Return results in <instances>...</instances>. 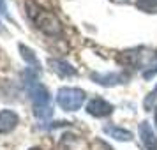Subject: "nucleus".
Segmentation results:
<instances>
[{
	"instance_id": "nucleus-10",
	"label": "nucleus",
	"mask_w": 157,
	"mask_h": 150,
	"mask_svg": "<svg viewBox=\"0 0 157 150\" xmlns=\"http://www.w3.org/2000/svg\"><path fill=\"white\" fill-rule=\"evenodd\" d=\"M92 78L97 81V83H102L104 79H108L106 85H117V83H122L124 76L122 74H108V76H102V74H92Z\"/></svg>"
},
{
	"instance_id": "nucleus-6",
	"label": "nucleus",
	"mask_w": 157,
	"mask_h": 150,
	"mask_svg": "<svg viewBox=\"0 0 157 150\" xmlns=\"http://www.w3.org/2000/svg\"><path fill=\"white\" fill-rule=\"evenodd\" d=\"M18 125V115L11 110L0 111V133H9Z\"/></svg>"
},
{
	"instance_id": "nucleus-14",
	"label": "nucleus",
	"mask_w": 157,
	"mask_h": 150,
	"mask_svg": "<svg viewBox=\"0 0 157 150\" xmlns=\"http://www.w3.org/2000/svg\"><path fill=\"white\" fill-rule=\"evenodd\" d=\"M30 150H41V148H37V147H34V148H30Z\"/></svg>"
},
{
	"instance_id": "nucleus-12",
	"label": "nucleus",
	"mask_w": 157,
	"mask_h": 150,
	"mask_svg": "<svg viewBox=\"0 0 157 150\" xmlns=\"http://www.w3.org/2000/svg\"><path fill=\"white\" fill-rule=\"evenodd\" d=\"M0 14H7V7H6V0H0Z\"/></svg>"
},
{
	"instance_id": "nucleus-11",
	"label": "nucleus",
	"mask_w": 157,
	"mask_h": 150,
	"mask_svg": "<svg viewBox=\"0 0 157 150\" xmlns=\"http://www.w3.org/2000/svg\"><path fill=\"white\" fill-rule=\"evenodd\" d=\"M20 51H21V55H23V58L27 60V62H30L32 65H39V62H37V58H36V55H34V51L32 50H29L27 46H23V44H20Z\"/></svg>"
},
{
	"instance_id": "nucleus-3",
	"label": "nucleus",
	"mask_w": 157,
	"mask_h": 150,
	"mask_svg": "<svg viewBox=\"0 0 157 150\" xmlns=\"http://www.w3.org/2000/svg\"><path fill=\"white\" fill-rule=\"evenodd\" d=\"M85 101V92L74 88V87H62L57 94V102L58 106L65 111H76L81 108Z\"/></svg>"
},
{
	"instance_id": "nucleus-5",
	"label": "nucleus",
	"mask_w": 157,
	"mask_h": 150,
	"mask_svg": "<svg viewBox=\"0 0 157 150\" xmlns=\"http://www.w3.org/2000/svg\"><path fill=\"white\" fill-rule=\"evenodd\" d=\"M140 138H141L143 145L147 147V150H157V138H155V133L154 129L150 127L148 122L143 120L140 124Z\"/></svg>"
},
{
	"instance_id": "nucleus-1",
	"label": "nucleus",
	"mask_w": 157,
	"mask_h": 150,
	"mask_svg": "<svg viewBox=\"0 0 157 150\" xmlns=\"http://www.w3.org/2000/svg\"><path fill=\"white\" fill-rule=\"evenodd\" d=\"M27 88L30 99L34 102V113L37 118H46L51 115L50 110V94L41 83H37V74L34 71H27Z\"/></svg>"
},
{
	"instance_id": "nucleus-4",
	"label": "nucleus",
	"mask_w": 157,
	"mask_h": 150,
	"mask_svg": "<svg viewBox=\"0 0 157 150\" xmlns=\"http://www.w3.org/2000/svg\"><path fill=\"white\" fill-rule=\"evenodd\" d=\"M86 111L92 115V117H97V118H102V117H108V115L113 113V106L104 99H99V97H95L88 102V106H86Z\"/></svg>"
},
{
	"instance_id": "nucleus-2",
	"label": "nucleus",
	"mask_w": 157,
	"mask_h": 150,
	"mask_svg": "<svg viewBox=\"0 0 157 150\" xmlns=\"http://www.w3.org/2000/svg\"><path fill=\"white\" fill-rule=\"evenodd\" d=\"M27 9H29V16L32 18V21L36 23L37 29H41L44 34H48V36H58L62 32V25H60V21L57 20V16L53 14V13L41 9L34 2H29Z\"/></svg>"
},
{
	"instance_id": "nucleus-9",
	"label": "nucleus",
	"mask_w": 157,
	"mask_h": 150,
	"mask_svg": "<svg viewBox=\"0 0 157 150\" xmlns=\"http://www.w3.org/2000/svg\"><path fill=\"white\" fill-rule=\"evenodd\" d=\"M136 6L143 13H148V14L157 13V0H136Z\"/></svg>"
},
{
	"instance_id": "nucleus-8",
	"label": "nucleus",
	"mask_w": 157,
	"mask_h": 150,
	"mask_svg": "<svg viewBox=\"0 0 157 150\" xmlns=\"http://www.w3.org/2000/svg\"><path fill=\"white\" fill-rule=\"evenodd\" d=\"M50 64L60 76H74V74H76V71H74L67 62H62V60H51Z\"/></svg>"
},
{
	"instance_id": "nucleus-13",
	"label": "nucleus",
	"mask_w": 157,
	"mask_h": 150,
	"mask_svg": "<svg viewBox=\"0 0 157 150\" xmlns=\"http://www.w3.org/2000/svg\"><path fill=\"white\" fill-rule=\"evenodd\" d=\"M154 120H155V127H157V106H155V113H154Z\"/></svg>"
},
{
	"instance_id": "nucleus-7",
	"label": "nucleus",
	"mask_w": 157,
	"mask_h": 150,
	"mask_svg": "<svg viewBox=\"0 0 157 150\" xmlns=\"http://www.w3.org/2000/svg\"><path fill=\"white\" fill-rule=\"evenodd\" d=\"M104 133L109 134L111 138H115V140H118V141H131V140H132V133H131V131L115 127V125H106V127H104Z\"/></svg>"
}]
</instances>
